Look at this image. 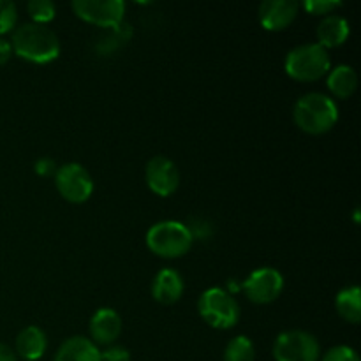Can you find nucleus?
Wrapping results in <instances>:
<instances>
[{
  "mask_svg": "<svg viewBox=\"0 0 361 361\" xmlns=\"http://www.w3.org/2000/svg\"><path fill=\"white\" fill-rule=\"evenodd\" d=\"M101 361H130V353L123 345L113 344L101 351Z\"/></svg>",
  "mask_w": 361,
  "mask_h": 361,
  "instance_id": "obj_24",
  "label": "nucleus"
},
{
  "mask_svg": "<svg viewBox=\"0 0 361 361\" xmlns=\"http://www.w3.org/2000/svg\"><path fill=\"white\" fill-rule=\"evenodd\" d=\"M331 69V59L328 49L317 42H309L293 48L286 55L284 71L291 80L312 83L326 76Z\"/></svg>",
  "mask_w": 361,
  "mask_h": 361,
  "instance_id": "obj_3",
  "label": "nucleus"
},
{
  "mask_svg": "<svg viewBox=\"0 0 361 361\" xmlns=\"http://www.w3.org/2000/svg\"><path fill=\"white\" fill-rule=\"evenodd\" d=\"M349 34H351L349 21L338 14H330V16H324L317 25V44L323 46L324 49L338 48L348 41Z\"/></svg>",
  "mask_w": 361,
  "mask_h": 361,
  "instance_id": "obj_14",
  "label": "nucleus"
},
{
  "mask_svg": "<svg viewBox=\"0 0 361 361\" xmlns=\"http://www.w3.org/2000/svg\"><path fill=\"white\" fill-rule=\"evenodd\" d=\"M27 13L30 16L32 23L46 25L55 20L56 6L51 0H30L27 4Z\"/></svg>",
  "mask_w": 361,
  "mask_h": 361,
  "instance_id": "obj_20",
  "label": "nucleus"
},
{
  "mask_svg": "<svg viewBox=\"0 0 361 361\" xmlns=\"http://www.w3.org/2000/svg\"><path fill=\"white\" fill-rule=\"evenodd\" d=\"M275 361H319V341L310 331L288 330L277 335L271 349Z\"/></svg>",
  "mask_w": 361,
  "mask_h": 361,
  "instance_id": "obj_6",
  "label": "nucleus"
},
{
  "mask_svg": "<svg viewBox=\"0 0 361 361\" xmlns=\"http://www.w3.org/2000/svg\"><path fill=\"white\" fill-rule=\"evenodd\" d=\"M145 180L152 192L161 197H168L178 189L180 173L171 159L164 157V155H155L147 162Z\"/></svg>",
  "mask_w": 361,
  "mask_h": 361,
  "instance_id": "obj_10",
  "label": "nucleus"
},
{
  "mask_svg": "<svg viewBox=\"0 0 361 361\" xmlns=\"http://www.w3.org/2000/svg\"><path fill=\"white\" fill-rule=\"evenodd\" d=\"M256 360V348L254 342L245 335L231 338L224 349V361H254Z\"/></svg>",
  "mask_w": 361,
  "mask_h": 361,
  "instance_id": "obj_19",
  "label": "nucleus"
},
{
  "mask_svg": "<svg viewBox=\"0 0 361 361\" xmlns=\"http://www.w3.org/2000/svg\"><path fill=\"white\" fill-rule=\"evenodd\" d=\"M335 309L345 323L358 324L361 321V291L358 286H348L335 296Z\"/></svg>",
  "mask_w": 361,
  "mask_h": 361,
  "instance_id": "obj_18",
  "label": "nucleus"
},
{
  "mask_svg": "<svg viewBox=\"0 0 361 361\" xmlns=\"http://www.w3.org/2000/svg\"><path fill=\"white\" fill-rule=\"evenodd\" d=\"M48 349V337L37 326H27L18 334L16 353L25 361H37Z\"/></svg>",
  "mask_w": 361,
  "mask_h": 361,
  "instance_id": "obj_15",
  "label": "nucleus"
},
{
  "mask_svg": "<svg viewBox=\"0 0 361 361\" xmlns=\"http://www.w3.org/2000/svg\"><path fill=\"white\" fill-rule=\"evenodd\" d=\"M321 361H360V356L356 349L349 345H335L321 356Z\"/></svg>",
  "mask_w": 361,
  "mask_h": 361,
  "instance_id": "obj_23",
  "label": "nucleus"
},
{
  "mask_svg": "<svg viewBox=\"0 0 361 361\" xmlns=\"http://www.w3.org/2000/svg\"><path fill=\"white\" fill-rule=\"evenodd\" d=\"M55 185L60 196L74 204H81L94 194V178L85 166L69 162L55 171Z\"/></svg>",
  "mask_w": 361,
  "mask_h": 361,
  "instance_id": "obj_7",
  "label": "nucleus"
},
{
  "mask_svg": "<svg viewBox=\"0 0 361 361\" xmlns=\"http://www.w3.org/2000/svg\"><path fill=\"white\" fill-rule=\"evenodd\" d=\"M293 118L300 130L312 136L326 134L337 126L338 106L330 95L310 92L302 95L293 108Z\"/></svg>",
  "mask_w": 361,
  "mask_h": 361,
  "instance_id": "obj_2",
  "label": "nucleus"
},
{
  "mask_svg": "<svg viewBox=\"0 0 361 361\" xmlns=\"http://www.w3.org/2000/svg\"><path fill=\"white\" fill-rule=\"evenodd\" d=\"M326 76L328 90L337 99H349L358 87V74H356L355 67L348 66V63L334 67Z\"/></svg>",
  "mask_w": 361,
  "mask_h": 361,
  "instance_id": "obj_17",
  "label": "nucleus"
},
{
  "mask_svg": "<svg viewBox=\"0 0 361 361\" xmlns=\"http://www.w3.org/2000/svg\"><path fill=\"white\" fill-rule=\"evenodd\" d=\"M355 222L356 224L360 222V208H355Z\"/></svg>",
  "mask_w": 361,
  "mask_h": 361,
  "instance_id": "obj_29",
  "label": "nucleus"
},
{
  "mask_svg": "<svg viewBox=\"0 0 361 361\" xmlns=\"http://www.w3.org/2000/svg\"><path fill=\"white\" fill-rule=\"evenodd\" d=\"M187 228H189L192 238H204V236L212 235V226H208L204 219H197V217L192 219Z\"/></svg>",
  "mask_w": 361,
  "mask_h": 361,
  "instance_id": "obj_25",
  "label": "nucleus"
},
{
  "mask_svg": "<svg viewBox=\"0 0 361 361\" xmlns=\"http://www.w3.org/2000/svg\"><path fill=\"white\" fill-rule=\"evenodd\" d=\"M18 7L11 0H0V35L9 34L16 28Z\"/></svg>",
  "mask_w": 361,
  "mask_h": 361,
  "instance_id": "obj_21",
  "label": "nucleus"
},
{
  "mask_svg": "<svg viewBox=\"0 0 361 361\" xmlns=\"http://www.w3.org/2000/svg\"><path fill=\"white\" fill-rule=\"evenodd\" d=\"M73 11L80 20L102 28L118 27L126 16L123 0H74Z\"/></svg>",
  "mask_w": 361,
  "mask_h": 361,
  "instance_id": "obj_9",
  "label": "nucleus"
},
{
  "mask_svg": "<svg viewBox=\"0 0 361 361\" xmlns=\"http://www.w3.org/2000/svg\"><path fill=\"white\" fill-rule=\"evenodd\" d=\"M200 316L215 330H229L240 319V305L229 291L222 288H210L201 293L197 302Z\"/></svg>",
  "mask_w": 361,
  "mask_h": 361,
  "instance_id": "obj_5",
  "label": "nucleus"
},
{
  "mask_svg": "<svg viewBox=\"0 0 361 361\" xmlns=\"http://www.w3.org/2000/svg\"><path fill=\"white\" fill-rule=\"evenodd\" d=\"M53 361H101V351L87 337H71L56 351Z\"/></svg>",
  "mask_w": 361,
  "mask_h": 361,
  "instance_id": "obj_16",
  "label": "nucleus"
},
{
  "mask_svg": "<svg viewBox=\"0 0 361 361\" xmlns=\"http://www.w3.org/2000/svg\"><path fill=\"white\" fill-rule=\"evenodd\" d=\"M88 330H90V341L95 345L99 344L108 348V345L115 344L116 338L122 334V317L115 309L101 307L90 317Z\"/></svg>",
  "mask_w": 361,
  "mask_h": 361,
  "instance_id": "obj_12",
  "label": "nucleus"
},
{
  "mask_svg": "<svg viewBox=\"0 0 361 361\" xmlns=\"http://www.w3.org/2000/svg\"><path fill=\"white\" fill-rule=\"evenodd\" d=\"M147 247L152 254L164 259H176L185 256L192 247L194 238L187 224L178 221L155 222L145 236Z\"/></svg>",
  "mask_w": 361,
  "mask_h": 361,
  "instance_id": "obj_4",
  "label": "nucleus"
},
{
  "mask_svg": "<svg viewBox=\"0 0 361 361\" xmlns=\"http://www.w3.org/2000/svg\"><path fill=\"white\" fill-rule=\"evenodd\" d=\"M11 48L20 59L37 66H46L60 55V41L55 32L46 25L32 23V21L14 28Z\"/></svg>",
  "mask_w": 361,
  "mask_h": 361,
  "instance_id": "obj_1",
  "label": "nucleus"
},
{
  "mask_svg": "<svg viewBox=\"0 0 361 361\" xmlns=\"http://www.w3.org/2000/svg\"><path fill=\"white\" fill-rule=\"evenodd\" d=\"M242 291L256 305H268L284 291V277L277 268H257L242 282Z\"/></svg>",
  "mask_w": 361,
  "mask_h": 361,
  "instance_id": "obj_8",
  "label": "nucleus"
},
{
  "mask_svg": "<svg viewBox=\"0 0 361 361\" xmlns=\"http://www.w3.org/2000/svg\"><path fill=\"white\" fill-rule=\"evenodd\" d=\"M34 168H35V173H37L39 176H51V175H55V171H56V166L51 159H39V161L35 162Z\"/></svg>",
  "mask_w": 361,
  "mask_h": 361,
  "instance_id": "obj_26",
  "label": "nucleus"
},
{
  "mask_svg": "<svg viewBox=\"0 0 361 361\" xmlns=\"http://www.w3.org/2000/svg\"><path fill=\"white\" fill-rule=\"evenodd\" d=\"M300 4L296 0H267L259 4L257 20L268 32H281L296 20Z\"/></svg>",
  "mask_w": 361,
  "mask_h": 361,
  "instance_id": "obj_11",
  "label": "nucleus"
},
{
  "mask_svg": "<svg viewBox=\"0 0 361 361\" xmlns=\"http://www.w3.org/2000/svg\"><path fill=\"white\" fill-rule=\"evenodd\" d=\"M11 56H13V48H11V42L0 37V67H2L4 63L9 62Z\"/></svg>",
  "mask_w": 361,
  "mask_h": 361,
  "instance_id": "obj_27",
  "label": "nucleus"
},
{
  "mask_svg": "<svg viewBox=\"0 0 361 361\" xmlns=\"http://www.w3.org/2000/svg\"><path fill=\"white\" fill-rule=\"evenodd\" d=\"M183 289L185 286L182 275L173 268H162L152 282V296L161 305H173L178 302L183 295Z\"/></svg>",
  "mask_w": 361,
  "mask_h": 361,
  "instance_id": "obj_13",
  "label": "nucleus"
},
{
  "mask_svg": "<svg viewBox=\"0 0 361 361\" xmlns=\"http://www.w3.org/2000/svg\"><path fill=\"white\" fill-rule=\"evenodd\" d=\"M303 9L312 16H330L337 9H341V0H305L302 4Z\"/></svg>",
  "mask_w": 361,
  "mask_h": 361,
  "instance_id": "obj_22",
  "label": "nucleus"
},
{
  "mask_svg": "<svg viewBox=\"0 0 361 361\" xmlns=\"http://www.w3.org/2000/svg\"><path fill=\"white\" fill-rule=\"evenodd\" d=\"M0 361H18L13 349L9 345L2 344V342H0Z\"/></svg>",
  "mask_w": 361,
  "mask_h": 361,
  "instance_id": "obj_28",
  "label": "nucleus"
}]
</instances>
